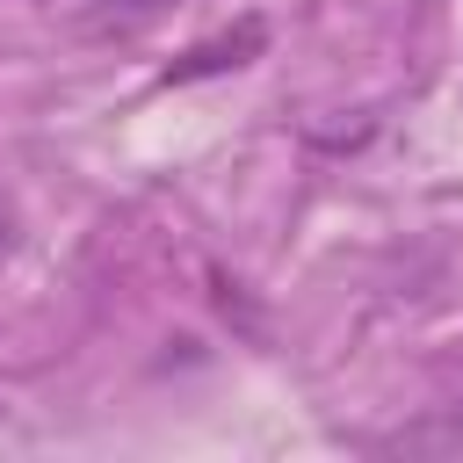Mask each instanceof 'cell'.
Returning a JSON list of instances; mask_svg holds the SVG:
<instances>
[{"instance_id":"obj_1","label":"cell","mask_w":463,"mask_h":463,"mask_svg":"<svg viewBox=\"0 0 463 463\" xmlns=\"http://www.w3.org/2000/svg\"><path fill=\"white\" fill-rule=\"evenodd\" d=\"M260 43V29L246 22L239 36H224V43H203V51H188L181 65H174V80H195V72H217V65H239V51H253Z\"/></svg>"}]
</instances>
